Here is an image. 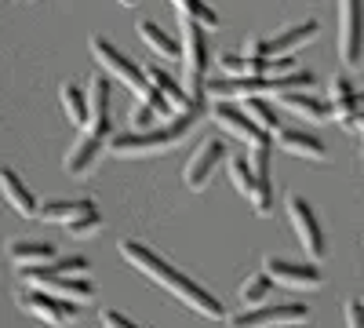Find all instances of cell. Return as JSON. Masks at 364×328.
<instances>
[{"instance_id": "cell-1", "label": "cell", "mask_w": 364, "mask_h": 328, "mask_svg": "<svg viewBox=\"0 0 364 328\" xmlns=\"http://www.w3.org/2000/svg\"><path fill=\"white\" fill-rule=\"evenodd\" d=\"M120 255H124V263H132L139 274H146L149 281H157L164 292H171L178 303H186L193 314H200L208 321H226V307L219 303V295H211L190 274H182L178 266H171L157 248H149L142 241H124L120 245Z\"/></svg>"}, {"instance_id": "cell-2", "label": "cell", "mask_w": 364, "mask_h": 328, "mask_svg": "<svg viewBox=\"0 0 364 328\" xmlns=\"http://www.w3.org/2000/svg\"><path fill=\"white\" fill-rule=\"evenodd\" d=\"M197 121H200V110L182 113V117H175V121H164L161 128L146 132V135H139V132H117L109 139V154H117V157H146V154L175 150V146L197 128Z\"/></svg>"}, {"instance_id": "cell-3", "label": "cell", "mask_w": 364, "mask_h": 328, "mask_svg": "<svg viewBox=\"0 0 364 328\" xmlns=\"http://www.w3.org/2000/svg\"><path fill=\"white\" fill-rule=\"evenodd\" d=\"M182 22V84L197 106H204V73H208V37H204V26L190 22V18H178Z\"/></svg>"}, {"instance_id": "cell-4", "label": "cell", "mask_w": 364, "mask_h": 328, "mask_svg": "<svg viewBox=\"0 0 364 328\" xmlns=\"http://www.w3.org/2000/svg\"><path fill=\"white\" fill-rule=\"evenodd\" d=\"M284 208H288V226L299 237V245L306 248V255L314 263H321L328 255V241H324V230H321V219L314 212V204L302 197V194H288Z\"/></svg>"}, {"instance_id": "cell-5", "label": "cell", "mask_w": 364, "mask_h": 328, "mask_svg": "<svg viewBox=\"0 0 364 328\" xmlns=\"http://www.w3.org/2000/svg\"><path fill=\"white\" fill-rule=\"evenodd\" d=\"M91 51H95V63H99L106 73H113L120 84H128L132 92H135V99L146 102V95L154 92V84H149V77H146V70H142L139 63H132L124 51H117L106 37H95V41H91Z\"/></svg>"}, {"instance_id": "cell-6", "label": "cell", "mask_w": 364, "mask_h": 328, "mask_svg": "<svg viewBox=\"0 0 364 328\" xmlns=\"http://www.w3.org/2000/svg\"><path fill=\"white\" fill-rule=\"evenodd\" d=\"M306 317H310L306 303H266L259 310L233 314L230 328H291V324H302Z\"/></svg>"}, {"instance_id": "cell-7", "label": "cell", "mask_w": 364, "mask_h": 328, "mask_svg": "<svg viewBox=\"0 0 364 328\" xmlns=\"http://www.w3.org/2000/svg\"><path fill=\"white\" fill-rule=\"evenodd\" d=\"M18 310L41 317V321L51 324V328H66V324L77 321V303L58 300V295H48V292H41V288H22V292H18Z\"/></svg>"}, {"instance_id": "cell-8", "label": "cell", "mask_w": 364, "mask_h": 328, "mask_svg": "<svg viewBox=\"0 0 364 328\" xmlns=\"http://www.w3.org/2000/svg\"><path fill=\"white\" fill-rule=\"evenodd\" d=\"M364 55V4L357 0H346L339 4V58L343 66H360Z\"/></svg>"}, {"instance_id": "cell-9", "label": "cell", "mask_w": 364, "mask_h": 328, "mask_svg": "<svg viewBox=\"0 0 364 328\" xmlns=\"http://www.w3.org/2000/svg\"><path fill=\"white\" fill-rule=\"evenodd\" d=\"M219 164H230L226 142H223V139H208V142H200V146H197V154H193L190 164H186V186L200 194V190L211 183V179H215Z\"/></svg>"}, {"instance_id": "cell-10", "label": "cell", "mask_w": 364, "mask_h": 328, "mask_svg": "<svg viewBox=\"0 0 364 328\" xmlns=\"http://www.w3.org/2000/svg\"><path fill=\"white\" fill-rule=\"evenodd\" d=\"M262 270L277 285L295 288V292H306V288H317L321 285V270H317V266H310V263H288L281 255H266L262 259Z\"/></svg>"}, {"instance_id": "cell-11", "label": "cell", "mask_w": 364, "mask_h": 328, "mask_svg": "<svg viewBox=\"0 0 364 328\" xmlns=\"http://www.w3.org/2000/svg\"><path fill=\"white\" fill-rule=\"evenodd\" d=\"M269 154H273V135H266L259 146H252V168H255V194H252V208H255V216H262V219L273 212Z\"/></svg>"}, {"instance_id": "cell-12", "label": "cell", "mask_w": 364, "mask_h": 328, "mask_svg": "<svg viewBox=\"0 0 364 328\" xmlns=\"http://www.w3.org/2000/svg\"><path fill=\"white\" fill-rule=\"evenodd\" d=\"M269 92H277V80L273 77H248V80H230V77H223V80H211L208 84V95L215 99V102H230V99H262V95H269Z\"/></svg>"}, {"instance_id": "cell-13", "label": "cell", "mask_w": 364, "mask_h": 328, "mask_svg": "<svg viewBox=\"0 0 364 328\" xmlns=\"http://www.w3.org/2000/svg\"><path fill=\"white\" fill-rule=\"evenodd\" d=\"M87 110H91V125L87 135H99V139H113V125H109V80L102 73H95L87 80Z\"/></svg>"}, {"instance_id": "cell-14", "label": "cell", "mask_w": 364, "mask_h": 328, "mask_svg": "<svg viewBox=\"0 0 364 328\" xmlns=\"http://www.w3.org/2000/svg\"><path fill=\"white\" fill-rule=\"evenodd\" d=\"M211 117H215V125H219L223 132H230L233 139L248 142V146H259V142L266 139V132L252 121L245 110H237L233 102H215V106H211Z\"/></svg>"}, {"instance_id": "cell-15", "label": "cell", "mask_w": 364, "mask_h": 328, "mask_svg": "<svg viewBox=\"0 0 364 328\" xmlns=\"http://www.w3.org/2000/svg\"><path fill=\"white\" fill-rule=\"evenodd\" d=\"M102 150H109V142H106V139H99V135H87V132H80V139L73 142V150H70V154H66V161H63L66 175H70V179H80V175H87L91 168L99 164Z\"/></svg>"}, {"instance_id": "cell-16", "label": "cell", "mask_w": 364, "mask_h": 328, "mask_svg": "<svg viewBox=\"0 0 364 328\" xmlns=\"http://www.w3.org/2000/svg\"><path fill=\"white\" fill-rule=\"evenodd\" d=\"M91 212H99L91 197L44 201V208H41V219H44V223H51V226H66V230H70L73 223H80V219H84V216H91Z\"/></svg>"}, {"instance_id": "cell-17", "label": "cell", "mask_w": 364, "mask_h": 328, "mask_svg": "<svg viewBox=\"0 0 364 328\" xmlns=\"http://www.w3.org/2000/svg\"><path fill=\"white\" fill-rule=\"evenodd\" d=\"M0 190H4V197H8V204L15 208V212L18 216H26V219H41V201L33 197V190H29L26 183H22V179H18V171L15 168H4V171H0Z\"/></svg>"}, {"instance_id": "cell-18", "label": "cell", "mask_w": 364, "mask_h": 328, "mask_svg": "<svg viewBox=\"0 0 364 328\" xmlns=\"http://www.w3.org/2000/svg\"><path fill=\"white\" fill-rule=\"evenodd\" d=\"M146 77H149V84L157 88V92L171 102V110L182 117V113H193V110H200L193 99H190V92H186V84L182 80H175L168 70H161V66H146Z\"/></svg>"}, {"instance_id": "cell-19", "label": "cell", "mask_w": 364, "mask_h": 328, "mask_svg": "<svg viewBox=\"0 0 364 328\" xmlns=\"http://www.w3.org/2000/svg\"><path fill=\"white\" fill-rule=\"evenodd\" d=\"M29 288H41V292L70 300V303H91V295H95V285L87 277H37Z\"/></svg>"}, {"instance_id": "cell-20", "label": "cell", "mask_w": 364, "mask_h": 328, "mask_svg": "<svg viewBox=\"0 0 364 328\" xmlns=\"http://www.w3.org/2000/svg\"><path fill=\"white\" fill-rule=\"evenodd\" d=\"M328 102L336 106V117L343 121V117L360 113V106H364V92H360V88H353V80H350L346 73H336V77L328 80Z\"/></svg>"}, {"instance_id": "cell-21", "label": "cell", "mask_w": 364, "mask_h": 328, "mask_svg": "<svg viewBox=\"0 0 364 328\" xmlns=\"http://www.w3.org/2000/svg\"><path fill=\"white\" fill-rule=\"evenodd\" d=\"M277 142H281V150L295 154V157H306V161H324L328 150H324V142L317 135H310L306 128H281L277 132Z\"/></svg>"}, {"instance_id": "cell-22", "label": "cell", "mask_w": 364, "mask_h": 328, "mask_svg": "<svg viewBox=\"0 0 364 328\" xmlns=\"http://www.w3.org/2000/svg\"><path fill=\"white\" fill-rule=\"evenodd\" d=\"M55 248L48 241H11L8 245V263L18 266V270H37V266L55 263Z\"/></svg>"}, {"instance_id": "cell-23", "label": "cell", "mask_w": 364, "mask_h": 328, "mask_svg": "<svg viewBox=\"0 0 364 328\" xmlns=\"http://www.w3.org/2000/svg\"><path fill=\"white\" fill-rule=\"evenodd\" d=\"M219 66L230 80H248V77H269V58H252L245 51H223Z\"/></svg>"}, {"instance_id": "cell-24", "label": "cell", "mask_w": 364, "mask_h": 328, "mask_svg": "<svg viewBox=\"0 0 364 328\" xmlns=\"http://www.w3.org/2000/svg\"><path fill=\"white\" fill-rule=\"evenodd\" d=\"M281 106L291 110L295 117H302V121H331L336 117V106L310 95V92H291V95H281Z\"/></svg>"}, {"instance_id": "cell-25", "label": "cell", "mask_w": 364, "mask_h": 328, "mask_svg": "<svg viewBox=\"0 0 364 328\" xmlns=\"http://www.w3.org/2000/svg\"><path fill=\"white\" fill-rule=\"evenodd\" d=\"M84 270H87L84 255H63V259H55L48 266H37V270H18V277L26 285H33L37 277H84Z\"/></svg>"}, {"instance_id": "cell-26", "label": "cell", "mask_w": 364, "mask_h": 328, "mask_svg": "<svg viewBox=\"0 0 364 328\" xmlns=\"http://www.w3.org/2000/svg\"><path fill=\"white\" fill-rule=\"evenodd\" d=\"M63 110H66V117L80 128V132H87V125H91V110H87V92L77 84V80H66L63 84Z\"/></svg>"}, {"instance_id": "cell-27", "label": "cell", "mask_w": 364, "mask_h": 328, "mask_svg": "<svg viewBox=\"0 0 364 328\" xmlns=\"http://www.w3.org/2000/svg\"><path fill=\"white\" fill-rule=\"evenodd\" d=\"M139 29V37H142V44H149V48H154L157 55H164V58H178L182 55V48H178V41L171 37V33H164V29L157 26V22H139L135 26Z\"/></svg>"}, {"instance_id": "cell-28", "label": "cell", "mask_w": 364, "mask_h": 328, "mask_svg": "<svg viewBox=\"0 0 364 328\" xmlns=\"http://www.w3.org/2000/svg\"><path fill=\"white\" fill-rule=\"evenodd\" d=\"M273 292V277L266 270H255L245 277V285H240V303H245L248 310H259L266 307V295Z\"/></svg>"}, {"instance_id": "cell-29", "label": "cell", "mask_w": 364, "mask_h": 328, "mask_svg": "<svg viewBox=\"0 0 364 328\" xmlns=\"http://www.w3.org/2000/svg\"><path fill=\"white\" fill-rule=\"evenodd\" d=\"M245 113L252 117V121H255L266 135H273V139H277V132L284 128V125H281V117H277V110H273L266 99H248V102H245Z\"/></svg>"}, {"instance_id": "cell-30", "label": "cell", "mask_w": 364, "mask_h": 328, "mask_svg": "<svg viewBox=\"0 0 364 328\" xmlns=\"http://www.w3.org/2000/svg\"><path fill=\"white\" fill-rule=\"evenodd\" d=\"M226 171H230L233 190H237V194H245V197L252 201V194H255V168H252V161H245V157H230Z\"/></svg>"}, {"instance_id": "cell-31", "label": "cell", "mask_w": 364, "mask_h": 328, "mask_svg": "<svg viewBox=\"0 0 364 328\" xmlns=\"http://www.w3.org/2000/svg\"><path fill=\"white\" fill-rule=\"evenodd\" d=\"M175 11H178V18H190V22L204 26V29L219 26V15L211 11L208 4H200V0H175Z\"/></svg>"}, {"instance_id": "cell-32", "label": "cell", "mask_w": 364, "mask_h": 328, "mask_svg": "<svg viewBox=\"0 0 364 328\" xmlns=\"http://www.w3.org/2000/svg\"><path fill=\"white\" fill-rule=\"evenodd\" d=\"M132 128L139 132V135H146V132H154V128H161V117L149 110L146 102H135L132 106Z\"/></svg>"}, {"instance_id": "cell-33", "label": "cell", "mask_w": 364, "mask_h": 328, "mask_svg": "<svg viewBox=\"0 0 364 328\" xmlns=\"http://www.w3.org/2000/svg\"><path fill=\"white\" fill-rule=\"evenodd\" d=\"M99 321H102V328H142V324H135L128 314H120V310H113V307H106V310L99 314Z\"/></svg>"}, {"instance_id": "cell-34", "label": "cell", "mask_w": 364, "mask_h": 328, "mask_svg": "<svg viewBox=\"0 0 364 328\" xmlns=\"http://www.w3.org/2000/svg\"><path fill=\"white\" fill-rule=\"evenodd\" d=\"M99 230H102V216H99V212H91V216H84L80 223L70 226L73 237H91V233H99Z\"/></svg>"}, {"instance_id": "cell-35", "label": "cell", "mask_w": 364, "mask_h": 328, "mask_svg": "<svg viewBox=\"0 0 364 328\" xmlns=\"http://www.w3.org/2000/svg\"><path fill=\"white\" fill-rule=\"evenodd\" d=\"M343 314H346V328H364V303L360 300H350L343 307Z\"/></svg>"}, {"instance_id": "cell-36", "label": "cell", "mask_w": 364, "mask_h": 328, "mask_svg": "<svg viewBox=\"0 0 364 328\" xmlns=\"http://www.w3.org/2000/svg\"><path fill=\"white\" fill-rule=\"evenodd\" d=\"M343 132H364V110L360 113H353V117H343Z\"/></svg>"}]
</instances>
